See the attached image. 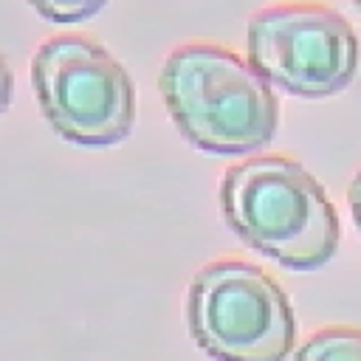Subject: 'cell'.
Listing matches in <instances>:
<instances>
[{"label": "cell", "instance_id": "4", "mask_svg": "<svg viewBox=\"0 0 361 361\" xmlns=\"http://www.w3.org/2000/svg\"><path fill=\"white\" fill-rule=\"evenodd\" d=\"M42 116L71 144L110 147L130 135L135 87L124 65L82 34L45 39L31 59Z\"/></svg>", "mask_w": 361, "mask_h": 361}, {"label": "cell", "instance_id": "2", "mask_svg": "<svg viewBox=\"0 0 361 361\" xmlns=\"http://www.w3.org/2000/svg\"><path fill=\"white\" fill-rule=\"evenodd\" d=\"M161 93L180 135L212 155H248L279 127L265 76L217 42H186L161 65Z\"/></svg>", "mask_w": 361, "mask_h": 361}, {"label": "cell", "instance_id": "7", "mask_svg": "<svg viewBox=\"0 0 361 361\" xmlns=\"http://www.w3.org/2000/svg\"><path fill=\"white\" fill-rule=\"evenodd\" d=\"M37 14L51 23H79L93 17L107 0H28Z\"/></svg>", "mask_w": 361, "mask_h": 361}, {"label": "cell", "instance_id": "6", "mask_svg": "<svg viewBox=\"0 0 361 361\" xmlns=\"http://www.w3.org/2000/svg\"><path fill=\"white\" fill-rule=\"evenodd\" d=\"M293 361H361V330L344 324L324 327L296 350Z\"/></svg>", "mask_w": 361, "mask_h": 361}, {"label": "cell", "instance_id": "8", "mask_svg": "<svg viewBox=\"0 0 361 361\" xmlns=\"http://www.w3.org/2000/svg\"><path fill=\"white\" fill-rule=\"evenodd\" d=\"M347 200H350V212H353V220H355L358 234H361V169H358V172L353 175V180H350Z\"/></svg>", "mask_w": 361, "mask_h": 361}, {"label": "cell", "instance_id": "10", "mask_svg": "<svg viewBox=\"0 0 361 361\" xmlns=\"http://www.w3.org/2000/svg\"><path fill=\"white\" fill-rule=\"evenodd\" d=\"M355 8H358V11H361V0H355Z\"/></svg>", "mask_w": 361, "mask_h": 361}, {"label": "cell", "instance_id": "1", "mask_svg": "<svg viewBox=\"0 0 361 361\" xmlns=\"http://www.w3.org/2000/svg\"><path fill=\"white\" fill-rule=\"evenodd\" d=\"M226 226L262 257L290 271L327 265L341 240L324 186L288 155H254L220 178Z\"/></svg>", "mask_w": 361, "mask_h": 361}, {"label": "cell", "instance_id": "9", "mask_svg": "<svg viewBox=\"0 0 361 361\" xmlns=\"http://www.w3.org/2000/svg\"><path fill=\"white\" fill-rule=\"evenodd\" d=\"M11 90H14V79H11V68L8 62L0 56V113L11 104Z\"/></svg>", "mask_w": 361, "mask_h": 361}, {"label": "cell", "instance_id": "3", "mask_svg": "<svg viewBox=\"0 0 361 361\" xmlns=\"http://www.w3.org/2000/svg\"><path fill=\"white\" fill-rule=\"evenodd\" d=\"M186 322L195 344L214 361H288L296 344L288 293L245 259H214L192 276Z\"/></svg>", "mask_w": 361, "mask_h": 361}, {"label": "cell", "instance_id": "5", "mask_svg": "<svg viewBox=\"0 0 361 361\" xmlns=\"http://www.w3.org/2000/svg\"><path fill=\"white\" fill-rule=\"evenodd\" d=\"M248 62L279 87L302 99L341 93L358 71L361 45L353 25L327 6H268L248 20Z\"/></svg>", "mask_w": 361, "mask_h": 361}]
</instances>
